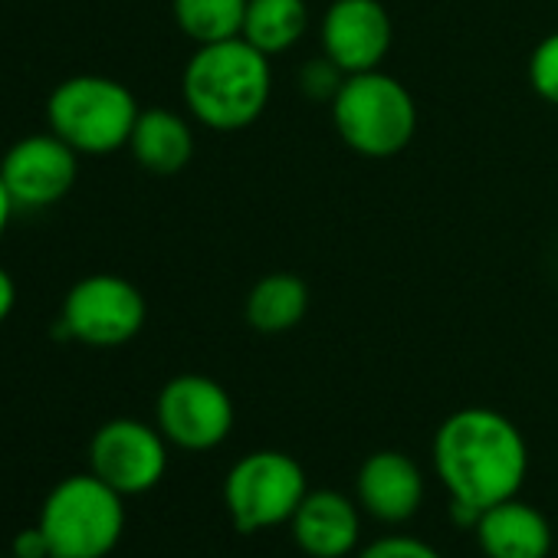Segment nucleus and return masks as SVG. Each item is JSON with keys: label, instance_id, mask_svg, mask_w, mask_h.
<instances>
[{"label": "nucleus", "instance_id": "obj_20", "mask_svg": "<svg viewBox=\"0 0 558 558\" xmlns=\"http://www.w3.org/2000/svg\"><path fill=\"white\" fill-rule=\"evenodd\" d=\"M355 558H444L430 542L408 535V532H388L372 542H365Z\"/></svg>", "mask_w": 558, "mask_h": 558}, {"label": "nucleus", "instance_id": "obj_10", "mask_svg": "<svg viewBox=\"0 0 558 558\" xmlns=\"http://www.w3.org/2000/svg\"><path fill=\"white\" fill-rule=\"evenodd\" d=\"M76 174L80 151L53 132L21 138L0 161V178H4L17 210H44L60 204L73 191Z\"/></svg>", "mask_w": 558, "mask_h": 558}, {"label": "nucleus", "instance_id": "obj_9", "mask_svg": "<svg viewBox=\"0 0 558 558\" xmlns=\"http://www.w3.org/2000/svg\"><path fill=\"white\" fill-rule=\"evenodd\" d=\"M168 447L158 424L112 417L89 440V470L125 499L145 496L168 473Z\"/></svg>", "mask_w": 558, "mask_h": 558}, {"label": "nucleus", "instance_id": "obj_18", "mask_svg": "<svg viewBox=\"0 0 558 558\" xmlns=\"http://www.w3.org/2000/svg\"><path fill=\"white\" fill-rule=\"evenodd\" d=\"M171 14L178 31L204 47L243 34L246 0H171Z\"/></svg>", "mask_w": 558, "mask_h": 558}, {"label": "nucleus", "instance_id": "obj_3", "mask_svg": "<svg viewBox=\"0 0 558 558\" xmlns=\"http://www.w3.org/2000/svg\"><path fill=\"white\" fill-rule=\"evenodd\" d=\"M50 558H109L125 535V496L93 470L60 480L37 515Z\"/></svg>", "mask_w": 558, "mask_h": 558}, {"label": "nucleus", "instance_id": "obj_16", "mask_svg": "<svg viewBox=\"0 0 558 558\" xmlns=\"http://www.w3.org/2000/svg\"><path fill=\"white\" fill-rule=\"evenodd\" d=\"M310 313V287L296 272H266L246 293L243 316L263 336H283Z\"/></svg>", "mask_w": 558, "mask_h": 558}, {"label": "nucleus", "instance_id": "obj_22", "mask_svg": "<svg viewBox=\"0 0 558 558\" xmlns=\"http://www.w3.org/2000/svg\"><path fill=\"white\" fill-rule=\"evenodd\" d=\"M11 555L14 558H50V542H47L44 529L37 522L21 529L11 542Z\"/></svg>", "mask_w": 558, "mask_h": 558}, {"label": "nucleus", "instance_id": "obj_13", "mask_svg": "<svg viewBox=\"0 0 558 558\" xmlns=\"http://www.w3.org/2000/svg\"><path fill=\"white\" fill-rule=\"evenodd\" d=\"M362 506L342 489L323 486L306 493L290 519L293 542L310 558H349L362 548Z\"/></svg>", "mask_w": 558, "mask_h": 558}, {"label": "nucleus", "instance_id": "obj_19", "mask_svg": "<svg viewBox=\"0 0 558 558\" xmlns=\"http://www.w3.org/2000/svg\"><path fill=\"white\" fill-rule=\"evenodd\" d=\"M529 86L532 93L558 109V31L538 40V47L529 57Z\"/></svg>", "mask_w": 558, "mask_h": 558}, {"label": "nucleus", "instance_id": "obj_5", "mask_svg": "<svg viewBox=\"0 0 558 558\" xmlns=\"http://www.w3.org/2000/svg\"><path fill=\"white\" fill-rule=\"evenodd\" d=\"M138 112L142 109L125 83L93 73L63 80L47 102L50 132L80 155H112L129 148Z\"/></svg>", "mask_w": 558, "mask_h": 558}, {"label": "nucleus", "instance_id": "obj_21", "mask_svg": "<svg viewBox=\"0 0 558 558\" xmlns=\"http://www.w3.org/2000/svg\"><path fill=\"white\" fill-rule=\"evenodd\" d=\"M342 83H345V73H342L326 53L316 57V60H310V63L300 70V89H303V96L313 99V102H329V106H332V99L339 96Z\"/></svg>", "mask_w": 558, "mask_h": 558}, {"label": "nucleus", "instance_id": "obj_17", "mask_svg": "<svg viewBox=\"0 0 558 558\" xmlns=\"http://www.w3.org/2000/svg\"><path fill=\"white\" fill-rule=\"evenodd\" d=\"M310 31L306 0H246L243 40L253 44L269 60L293 50Z\"/></svg>", "mask_w": 558, "mask_h": 558}, {"label": "nucleus", "instance_id": "obj_15", "mask_svg": "<svg viewBox=\"0 0 558 558\" xmlns=\"http://www.w3.org/2000/svg\"><path fill=\"white\" fill-rule=\"evenodd\" d=\"M129 151L151 174H178L194 158V129L174 109H142L129 138Z\"/></svg>", "mask_w": 558, "mask_h": 558}, {"label": "nucleus", "instance_id": "obj_25", "mask_svg": "<svg viewBox=\"0 0 558 558\" xmlns=\"http://www.w3.org/2000/svg\"><path fill=\"white\" fill-rule=\"evenodd\" d=\"M14 210H17V204H14V197H11V191H8L4 178H0V236L8 233V223H11Z\"/></svg>", "mask_w": 558, "mask_h": 558}, {"label": "nucleus", "instance_id": "obj_23", "mask_svg": "<svg viewBox=\"0 0 558 558\" xmlns=\"http://www.w3.org/2000/svg\"><path fill=\"white\" fill-rule=\"evenodd\" d=\"M14 306H17V283H14V276L0 266V323L11 319Z\"/></svg>", "mask_w": 558, "mask_h": 558}, {"label": "nucleus", "instance_id": "obj_4", "mask_svg": "<svg viewBox=\"0 0 558 558\" xmlns=\"http://www.w3.org/2000/svg\"><path fill=\"white\" fill-rule=\"evenodd\" d=\"M339 138L362 158H395L417 132V102L411 89L385 70L345 76L332 99Z\"/></svg>", "mask_w": 558, "mask_h": 558}, {"label": "nucleus", "instance_id": "obj_14", "mask_svg": "<svg viewBox=\"0 0 558 558\" xmlns=\"http://www.w3.org/2000/svg\"><path fill=\"white\" fill-rule=\"evenodd\" d=\"M473 535L486 558H548L555 548L548 515L519 496L483 509Z\"/></svg>", "mask_w": 558, "mask_h": 558}, {"label": "nucleus", "instance_id": "obj_8", "mask_svg": "<svg viewBox=\"0 0 558 558\" xmlns=\"http://www.w3.org/2000/svg\"><path fill=\"white\" fill-rule=\"evenodd\" d=\"M155 424L171 447L187 453H207L233 434L236 408L220 381L197 372H184L158 391Z\"/></svg>", "mask_w": 558, "mask_h": 558}, {"label": "nucleus", "instance_id": "obj_2", "mask_svg": "<svg viewBox=\"0 0 558 558\" xmlns=\"http://www.w3.org/2000/svg\"><path fill=\"white\" fill-rule=\"evenodd\" d=\"M181 96L187 112L214 132L250 129L269 106L272 66L243 37L204 44L184 66Z\"/></svg>", "mask_w": 558, "mask_h": 558}, {"label": "nucleus", "instance_id": "obj_1", "mask_svg": "<svg viewBox=\"0 0 558 558\" xmlns=\"http://www.w3.org/2000/svg\"><path fill=\"white\" fill-rule=\"evenodd\" d=\"M430 463L450 499L489 509L525 486L529 444L502 411L460 408L440 421Z\"/></svg>", "mask_w": 558, "mask_h": 558}, {"label": "nucleus", "instance_id": "obj_7", "mask_svg": "<svg viewBox=\"0 0 558 558\" xmlns=\"http://www.w3.org/2000/svg\"><path fill=\"white\" fill-rule=\"evenodd\" d=\"M148 319L142 290L116 272H93L66 293L60 329L89 349L129 345Z\"/></svg>", "mask_w": 558, "mask_h": 558}, {"label": "nucleus", "instance_id": "obj_11", "mask_svg": "<svg viewBox=\"0 0 558 558\" xmlns=\"http://www.w3.org/2000/svg\"><path fill=\"white\" fill-rule=\"evenodd\" d=\"M323 53L345 73L381 70L391 53L395 27L381 0H332L319 24Z\"/></svg>", "mask_w": 558, "mask_h": 558}, {"label": "nucleus", "instance_id": "obj_12", "mask_svg": "<svg viewBox=\"0 0 558 558\" xmlns=\"http://www.w3.org/2000/svg\"><path fill=\"white\" fill-rule=\"evenodd\" d=\"M424 470L401 450H375L355 473V499L381 525H404L424 506Z\"/></svg>", "mask_w": 558, "mask_h": 558}, {"label": "nucleus", "instance_id": "obj_24", "mask_svg": "<svg viewBox=\"0 0 558 558\" xmlns=\"http://www.w3.org/2000/svg\"><path fill=\"white\" fill-rule=\"evenodd\" d=\"M480 515H483V509H476V506H470V502H460V499H450V519H453L460 529H476Z\"/></svg>", "mask_w": 558, "mask_h": 558}, {"label": "nucleus", "instance_id": "obj_26", "mask_svg": "<svg viewBox=\"0 0 558 558\" xmlns=\"http://www.w3.org/2000/svg\"><path fill=\"white\" fill-rule=\"evenodd\" d=\"M4 558H14V555H4Z\"/></svg>", "mask_w": 558, "mask_h": 558}, {"label": "nucleus", "instance_id": "obj_6", "mask_svg": "<svg viewBox=\"0 0 558 558\" xmlns=\"http://www.w3.org/2000/svg\"><path fill=\"white\" fill-rule=\"evenodd\" d=\"M306 493L310 476L287 450H250L223 476V509L243 535L290 525Z\"/></svg>", "mask_w": 558, "mask_h": 558}]
</instances>
